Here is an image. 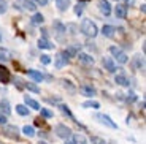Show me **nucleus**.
<instances>
[{"label": "nucleus", "mask_w": 146, "mask_h": 144, "mask_svg": "<svg viewBox=\"0 0 146 144\" xmlns=\"http://www.w3.org/2000/svg\"><path fill=\"white\" fill-rule=\"evenodd\" d=\"M24 87H27V90H30V92H33V94H40V87L36 86L35 83H26Z\"/></svg>", "instance_id": "nucleus-25"}, {"label": "nucleus", "mask_w": 146, "mask_h": 144, "mask_svg": "<svg viewBox=\"0 0 146 144\" xmlns=\"http://www.w3.org/2000/svg\"><path fill=\"white\" fill-rule=\"evenodd\" d=\"M67 63H68V57H67V54L64 52V51L59 52V54L54 57V67L56 68H64Z\"/></svg>", "instance_id": "nucleus-5"}, {"label": "nucleus", "mask_w": 146, "mask_h": 144, "mask_svg": "<svg viewBox=\"0 0 146 144\" xmlns=\"http://www.w3.org/2000/svg\"><path fill=\"white\" fill-rule=\"evenodd\" d=\"M56 7L59 8V11H67V8L70 7V0H56Z\"/></svg>", "instance_id": "nucleus-21"}, {"label": "nucleus", "mask_w": 146, "mask_h": 144, "mask_svg": "<svg viewBox=\"0 0 146 144\" xmlns=\"http://www.w3.org/2000/svg\"><path fill=\"white\" fill-rule=\"evenodd\" d=\"M78 60L81 62V63L84 65H92L94 63V57H91L89 54H86V52H80V54H76Z\"/></svg>", "instance_id": "nucleus-9"}, {"label": "nucleus", "mask_w": 146, "mask_h": 144, "mask_svg": "<svg viewBox=\"0 0 146 144\" xmlns=\"http://www.w3.org/2000/svg\"><path fill=\"white\" fill-rule=\"evenodd\" d=\"M140 8H141V13H145V11H146V5L145 3H141V7H140Z\"/></svg>", "instance_id": "nucleus-44"}, {"label": "nucleus", "mask_w": 146, "mask_h": 144, "mask_svg": "<svg viewBox=\"0 0 146 144\" xmlns=\"http://www.w3.org/2000/svg\"><path fill=\"white\" fill-rule=\"evenodd\" d=\"M40 62L43 65H49V63H51V57H49V55H46V54H41L40 55Z\"/></svg>", "instance_id": "nucleus-33"}, {"label": "nucleus", "mask_w": 146, "mask_h": 144, "mask_svg": "<svg viewBox=\"0 0 146 144\" xmlns=\"http://www.w3.org/2000/svg\"><path fill=\"white\" fill-rule=\"evenodd\" d=\"M125 3H127V7H132V5L135 3V0H125Z\"/></svg>", "instance_id": "nucleus-43"}, {"label": "nucleus", "mask_w": 146, "mask_h": 144, "mask_svg": "<svg viewBox=\"0 0 146 144\" xmlns=\"http://www.w3.org/2000/svg\"><path fill=\"white\" fill-rule=\"evenodd\" d=\"M95 119H99L100 124H103V125L110 127V128H117V124L113 122V120L110 119L106 114H97V116H95Z\"/></svg>", "instance_id": "nucleus-6"}, {"label": "nucleus", "mask_w": 146, "mask_h": 144, "mask_svg": "<svg viewBox=\"0 0 146 144\" xmlns=\"http://www.w3.org/2000/svg\"><path fill=\"white\" fill-rule=\"evenodd\" d=\"M16 111L19 116H29V109L26 104H16Z\"/></svg>", "instance_id": "nucleus-26"}, {"label": "nucleus", "mask_w": 146, "mask_h": 144, "mask_svg": "<svg viewBox=\"0 0 146 144\" xmlns=\"http://www.w3.org/2000/svg\"><path fill=\"white\" fill-rule=\"evenodd\" d=\"M125 100H127V101H130V103H132V101H135V100H137V95L133 94V92H129V94H127V97H125Z\"/></svg>", "instance_id": "nucleus-37"}, {"label": "nucleus", "mask_w": 146, "mask_h": 144, "mask_svg": "<svg viewBox=\"0 0 146 144\" xmlns=\"http://www.w3.org/2000/svg\"><path fill=\"white\" fill-rule=\"evenodd\" d=\"M59 108H60V111H62V112H64V114H65V116H68L70 119H73V114H72V112H70V109H68V106H67V104H60Z\"/></svg>", "instance_id": "nucleus-31"}, {"label": "nucleus", "mask_w": 146, "mask_h": 144, "mask_svg": "<svg viewBox=\"0 0 146 144\" xmlns=\"http://www.w3.org/2000/svg\"><path fill=\"white\" fill-rule=\"evenodd\" d=\"M5 124H7V116L0 114V125H5Z\"/></svg>", "instance_id": "nucleus-40"}, {"label": "nucleus", "mask_w": 146, "mask_h": 144, "mask_svg": "<svg viewBox=\"0 0 146 144\" xmlns=\"http://www.w3.org/2000/svg\"><path fill=\"white\" fill-rule=\"evenodd\" d=\"M36 5H40V7H44V5L48 3V0H35Z\"/></svg>", "instance_id": "nucleus-41"}, {"label": "nucleus", "mask_w": 146, "mask_h": 144, "mask_svg": "<svg viewBox=\"0 0 146 144\" xmlns=\"http://www.w3.org/2000/svg\"><path fill=\"white\" fill-rule=\"evenodd\" d=\"M40 111H41V116H43V117H48V119L52 117V112L49 111L48 108H40Z\"/></svg>", "instance_id": "nucleus-35"}, {"label": "nucleus", "mask_w": 146, "mask_h": 144, "mask_svg": "<svg viewBox=\"0 0 146 144\" xmlns=\"http://www.w3.org/2000/svg\"><path fill=\"white\" fill-rule=\"evenodd\" d=\"M24 103H26V106H29V108H32V109H40L41 106H40V103L36 100H33V98H30V97H24Z\"/></svg>", "instance_id": "nucleus-14"}, {"label": "nucleus", "mask_w": 146, "mask_h": 144, "mask_svg": "<svg viewBox=\"0 0 146 144\" xmlns=\"http://www.w3.org/2000/svg\"><path fill=\"white\" fill-rule=\"evenodd\" d=\"M27 76L32 78L33 83H41V81L44 79V76L41 75L40 71H36V70H27Z\"/></svg>", "instance_id": "nucleus-8"}, {"label": "nucleus", "mask_w": 146, "mask_h": 144, "mask_svg": "<svg viewBox=\"0 0 146 144\" xmlns=\"http://www.w3.org/2000/svg\"><path fill=\"white\" fill-rule=\"evenodd\" d=\"M81 13H83V3H78L76 7H75V15L81 16Z\"/></svg>", "instance_id": "nucleus-36"}, {"label": "nucleus", "mask_w": 146, "mask_h": 144, "mask_svg": "<svg viewBox=\"0 0 146 144\" xmlns=\"http://www.w3.org/2000/svg\"><path fill=\"white\" fill-rule=\"evenodd\" d=\"M62 86H64V87H65V89H67V90H70V92H75V90H76V87L73 86V84H72V83H70V81H68V79H62Z\"/></svg>", "instance_id": "nucleus-30"}, {"label": "nucleus", "mask_w": 146, "mask_h": 144, "mask_svg": "<svg viewBox=\"0 0 146 144\" xmlns=\"http://www.w3.org/2000/svg\"><path fill=\"white\" fill-rule=\"evenodd\" d=\"M5 11H7V5L3 2H0V13H5Z\"/></svg>", "instance_id": "nucleus-42"}, {"label": "nucleus", "mask_w": 146, "mask_h": 144, "mask_svg": "<svg viewBox=\"0 0 146 144\" xmlns=\"http://www.w3.org/2000/svg\"><path fill=\"white\" fill-rule=\"evenodd\" d=\"M43 21H44V18H43V15H40V13H35L33 18H32V24H35V25L43 24Z\"/></svg>", "instance_id": "nucleus-28"}, {"label": "nucleus", "mask_w": 146, "mask_h": 144, "mask_svg": "<svg viewBox=\"0 0 146 144\" xmlns=\"http://www.w3.org/2000/svg\"><path fill=\"white\" fill-rule=\"evenodd\" d=\"M22 7H24V10H27V11H35L36 10V5L33 3L32 0H22Z\"/></svg>", "instance_id": "nucleus-23"}, {"label": "nucleus", "mask_w": 146, "mask_h": 144, "mask_svg": "<svg viewBox=\"0 0 146 144\" xmlns=\"http://www.w3.org/2000/svg\"><path fill=\"white\" fill-rule=\"evenodd\" d=\"M113 57H116V62H119L121 65H124V63H127V62H129V57H127V54H125V52H124L122 49H121L119 52H116V54H114Z\"/></svg>", "instance_id": "nucleus-15"}, {"label": "nucleus", "mask_w": 146, "mask_h": 144, "mask_svg": "<svg viewBox=\"0 0 146 144\" xmlns=\"http://www.w3.org/2000/svg\"><path fill=\"white\" fill-rule=\"evenodd\" d=\"M80 2H89V0H80Z\"/></svg>", "instance_id": "nucleus-47"}, {"label": "nucleus", "mask_w": 146, "mask_h": 144, "mask_svg": "<svg viewBox=\"0 0 146 144\" xmlns=\"http://www.w3.org/2000/svg\"><path fill=\"white\" fill-rule=\"evenodd\" d=\"M54 131H56V135H57L59 138H62V139H68V138L72 136V128L64 125V124H59L54 128Z\"/></svg>", "instance_id": "nucleus-2"}, {"label": "nucleus", "mask_w": 146, "mask_h": 144, "mask_svg": "<svg viewBox=\"0 0 146 144\" xmlns=\"http://www.w3.org/2000/svg\"><path fill=\"white\" fill-rule=\"evenodd\" d=\"M99 8L105 16H110L111 15V5L108 3V0H100L99 2Z\"/></svg>", "instance_id": "nucleus-10"}, {"label": "nucleus", "mask_w": 146, "mask_h": 144, "mask_svg": "<svg viewBox=\"0 0 146 144\" xmlns=\"http://www.w3.org/2000/svg\"><path fill=\"white\" fill-rule=\"evenodd\" d=\"M114 32H116V29H114L113 25H103V29H102V33L105 36H108V38H113Z\"/></svg>", "instance_id": "nucleus-18"}, {"label": "nucleus", "mask_w": 146, "mask_h": 144, "mask_svg": "<svg viewBox=\"0 0 146 144\" xmlns=\"http://www.w3.org/2000/svg\"><path fill=\"white\" fill-rule=\"evenodd\" d=\"M81 106H83V108H91V109H99L100 103L99 101H94V100H89V101H84Z\"/></svg>", "instance_id": "nucleus-22"}, {"label": "nucleus", "mask_w": 146, "mask_h": 144, "mask_svg": "<svg viewBox=\"0 0 146 144\" xmlns=\"http://www.w3.org/2000/svg\"><path fill=\"white\" fill-rule=\"evenodd\" d=\"M114 83L119 84V86H124V87H129V79L125 78L124 75H116V78H114Z\"/></svg>", "instance_id": "nucleus-20"}, {"label": "nucleus", "mask_w": 146, "mask_h": 144, "mask_svg": "<svg viewBox=\"0 0 146 144\" xmlns=\"http://www.w3.org/2000/svg\"><path fill=\"white\" fill-rule=\"evenodd\" d=\"M35 125H36V127L44 125V120H43V119H40V117H36V119H35Z\"/></svg>", "instance_id": "nucleus-38"}, {"label": "nucleus", "mask_w": 146, "mask_h": 144, "mask_svg": "<svg viewBox=\"0 0 146 144\" xmlns=\"http://www.w3.org/2000/svg\"><path fill=\"white\" fill-rule=\"evenodd\" d=\"M102 65L108 73H116V63H114V60L111 57H103L102 59Z\"/></svg>", "instance_id": "nucleus-7"}, {"label": "nucleus", "mask_w": 146, "mask_h": 144, "mask_svg": "<svg viewBox=\"0 0 146 144\" xmlns=\"http://www.w3.org/2000/svg\"><path fill=\"white\" fill-rule=\"evenodd\" d=\"M10 57H11L10 51H7V49H0V62H7V60H10Z\"/></svg>", "instance_id": "nucleus-29"}, {"label": "nucleus", "mask_w": 146, "mask_h": 144, "mask_svg": "<svg viewBox=\"0 0 146 144\" xmlns=\"http://www.w3.org/2000/svg\"><path fill=\"white\" fill-rule=\"evenodd\" d=\"M81 32L89 38H95L97 33H99V29H97L95 22H92L91 19H84L83 24H81Z\"/></svg>", "instance_id": "nucleus-1"}, {"label": "nucleus", "mask_w": 146, "mask_h": 144, "mask_svg": "<svg viewBox=\"0 0 146 144\" xmlns=\"http://www.w3.org/2000/svg\"><path fill=\"white\" fill-rule=\"evenodd\" d=\"M38 48H40V49H52L54 44L48 40L46 36H41L40 40H38Z\"/></svg>", "instance_id": "nucleus-13"}, {"label": "nucleus", "mask_w": 146, "mask_h": 144, "mask_svg": "<svg viewBox=\"0 0 146 144\" xmlns=\"http://www.w3.org/2000/svg\"><path fill=\"white\" fill-rule=\"evenodd\" d=\"M22 133L26 135V136L32 138V136H35V128H33L32 125H26L24 128H22Z\"/></svg>", "instance_id": "nucleus-24"}, {"label": "nucleus", "mask_w": 146, "mask_h": 144, "mask_svg": "<svg viewBox=\"0 0 146 144\" xmlns=\"http://www.w3.org/2000/svg\"><path fill=\"white\" fill-rule=\"evenodd\" d=\"M65 144H73V141H67V143Z\"/></svg>", "instance_id": "nucleus-45"}, {"label": "nucleus", "mask_w": 146, "mask_h": 144, "mask_svg": "<svg viewBox=\"0 0 146 144\" xmlns=\"http://www.w3.org/2000/svg\"><path fill=\"white\" fill-rule=\"evenodd\" d=\"M114 15H116V18L124 19L125 16H127V7H125V5H116V8H114Z\"/></svg>", "instance_id": "nucleus-11"}, {"label": "nucleus", "mask_w": 146, "mask_h": 144, "mask_svg": "<svg viewBox=\"0 0 146 144\" xmlns=\"http://www.w3.org/2000/svg\"><path fill=\"white\" fill-rule=\"evenodd\" d=\"M91 143L92 144H106V141L103 138H99V136H91Z\"/></svg>", "instance_id": "nucleus-32"}, {"label": "nucleus", "mask_w": 146, "mask_h": 144, "mask_svg": "<svg viewBox=\"0 0 146 144\" xmlns=\"http://www.w3.org/2000/svg\"><path fill=\"white\" fill-rule=\"evenodd\" d=\"M0 81H2L3 84L10 83V71H8L5 67H0Z\"/></svg>", "instance_id": "nucleus-17"}, {"label": "nucleus", "mask_w": 146, "mask_h": 144, "mask_svg": "<svg viewBox=\"0 0 146 144\" xmlns=\"http://www.w3.org/2000/svg\"><path fill=\"white\" fill-rule=\"evenodd\" d=\"M38 144H48V143H44V141H40V143H38Z\"/></svg>", "instance_id": "nucleus-46"}, {"label": "nucleus", "mask_w": 146, "mask_h": 144, "mask_svg": "<svg viewBox=\"0 0 146 144\" xmlns=\"http://www.w3.org/2000/svg\"><path fill=\"white\" fill-rule=\"evenodd\" d=\"M3 135L7 138H11V139H18L19 138V128L16 125H3Z\"/></svg>", "instance_id": "nucleus-3"}, {"label": "nucleus", "mask_w": 146, "mask_h": 144, "mask_svg": "<svg viewBox=\"0 0 146 144\" xmlns=\"http://www.w3.org/2000/svg\"><path fill=\"white\" fill-rule=\"evenodd\" d=\"M81 94L84 95V97H89V98H92L95 95V89L92 86H83L81 87Z\"/></svg>", "instance_id": "nucleus-16"}, {"label": "nucleus", "mask_w": 146, "mask_h": 144, "mask_svg": "<svg viewBox=\"0 0 146 144\" xmlns=\"http://www.w3.org/2000/svg\"><path fill=\"white\" fill-rule=\"evenodd\" d=\"M73 144H88V139L83 135H75L73 136Z\"/></svg>", "instance_id": "nucleus-27"}, {"label": "nucleus", "mask_w": 146, "mask_h": 144, "mask_svg": "<svg viewBox=\"0 0 146 144\" xmlns=\"http://www.w3.org/2000/svg\"><path fill=\"white\" fill-rule=\"evenodd\" d=\"M135 67H137V68H141V70H143L145 63H143V57H141V55H137V59H135Z\"/></svg>", "instance_id": "nucleus-34"}, {"label": "nucleus", "mask_w": 146, "mask_h": 144, "mask_svg": "<svg viewBox=\"0 0 146 144\" xmlns=\"http://www.w3.org/2000/svg\"><path fill=\"white\" fill-rule=\"evenodd\" d=\"M15 84H16V87H18V89H24V84H22L21 79H15Z\"/></svg>", "instance_id": "nucleus-39"}, {"label": "nucleus", "mask_w": 146, "mask_h": 144, "mask_svg": "<svg viewBox=\"0 0 146 144\" xmlns=\"http://www.w3.org/2000/svg\"><path fill=\"white\" fill-rule=\"evenodd\" d=\"M52 27H54V35H56V38H57L59 41H62V40H64V35H65V32H67L65 25H64L60 21H54Z\"/></svg>", "instance_id": "nucleus-4"}, {"label": "nucleus", "mask_w": 146, "mask_h": 144, "mask_svg": "<svg viewBox=\"0 0 146 144\" xmlns=\"http://www.w3.org/2000/svg\"><path fill=\"white\" fill-rule=\"evenodd\" d=\"M0 114L3 116H10L11 114V106L8 100H2L0 101Z\"/></svg>", "instance_id": "nucleus-12"}, {"label": "nucleus", "mask_w": 146, "mask_h": 144, "mask_svg": "<svg viewBox=\"0 0 146 144\" xmlns=\"http://www.w3.org/2000/svg\"><path fill=\"white\" fill-rule=\"evenodd\" d=\"M78 49H80V44H78V46L75 44V46H68L65 51H64V52L67 54V57H76V54H78Z\"/></svg>", "instance_id": "nucleus-19"}]
</instances>
